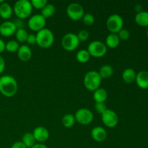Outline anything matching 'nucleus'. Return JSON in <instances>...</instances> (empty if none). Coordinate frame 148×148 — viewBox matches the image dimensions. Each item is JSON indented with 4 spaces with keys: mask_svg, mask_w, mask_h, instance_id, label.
Instances as JSON below:
<instances>
[{
    "mask_svg": "<svg viewBox=\"0 0 148 148\" xmlns=\"http://www.w3.org/2000/svg\"><path fill=\"white\" fill-rule=\"evenodd\" d=\"M18 84L14 77L10 75H4L0 77V92L7 98L13 97L17 92Z\"/></svg>",
    "mask_w": 148,
    "mask_h": 148,
    "instance_id": "1",
    "label": "nucleus"
},
{
    "mask_svg": "<svg viewBox=\"0 0 148 148\" xmlns=\"http://www.w3.org/2000/svg\"><path fill=\"white\" fill-rule=\"evenodd\" d=\"M33 9L30 1L18 0L14 3L13 7V13H14L18 19L24 20L30 17Z\"/></svg>",
    "mask_w": 148,
    "mask_h": 148,
    "instance_id": "2",
    "label": "nucleus"
},
{
    "mask_svg": "<svg viewBox=\"0 0 148 148\" xmlns=\"http://www.w3.org/2000/svg\"><path fill=\"white\" fill-rule=\"evenodd\" d=\"M102 82V78L100 76L98 72L89 71L84 77V86L87 90L94 92L100 88Z\"/></svg>",
    "mask_w": 148,
    "mask_h": 148,
    "instance_id": "3",
    "label": "nucleus"
},
{
    "mask_svg": "<svg viewBox=\"0 0 148 148\" xmlns=\"http://www.w3.org/2000/svg\"><path fill=\"white\" fill-rule=\"evenodd\" d=\"M54 42V36L51 30L43 28L36 34V43L42 49H49Z\"/></svg>",
    "mask_w": 148,
    "mask_h": 148,
    "instance_id": "4",
    "label": "nucleus"
},
{
    "mask_svg": "<svg viewBox=\"0 0 148 148\" xmlns=\"http://www.w3.org/2000/svg\"><path fill=\"white\" fill-rule=\"evenodd\" d=\"M88 51L90 56L95 58H101L105 56L108 48L104 43L100 40H93L90 42L88 46Z\"/></svg>",
    "mask_w": 148,
    "mask_h": 148,
    "instance_id": "5",
    "label": "nucleus"
},
{
    "mask_svg": "<svg viewBox=\"0 0 148 148\" xmlns=\"http://www.w3.org/2000/svg\"><path fill=\"white\" fill-rule=\"evenodd\" d=\"M124 20L121 16L118 14H113L106 20V27L110 33H117L123 28Z\"/></svg>",
    "mask_w": 148,
    "mask_h": 148,
    "instance_id": "6",
    "label": "nucleus"
},
{
    "mask_svg": "<svg viewBox=\"0 0 148 148\" xmlns=\"http://www.w3.org/2000/svg\"><path fill=\"white\" fill-rule=\"evenodd\" d=\"M79 40L77 34L73 33H68L63 36L62 39V46L65 51H73L78 48Z\"/></svg>",
    "mask_w": 148,
    "mask_h": 148,
    "instance_id": "7",
    "label": "nucleus"
},
{
    "mask_svg": "<svg viewBox=\"0 0 148 148\" xmlns=\"http://www.w3.org/2000/svg\"><path fill=\"white\" fill-rule=\"evenodd\" d=\"M66 14L72 20L78 21L82 19L85 14V10L81 4L78 3H71L66 8Z\"/></svg>",
    "mask_w": 148,
    "mask_h": 148,
    "instance_id": "8",
    "label": "nucleus"
},
{
    "mask_svg": "<svg viewBox=\"0 0 148 148\" xmlns=\"http://www.w3.org/2000/svg\"><path fill=\"white\" fill-rule=\"evenodd\" d=\"M75 118L77 122L82 125H88L93 121L94 116L92 111L88 108H79L76 111Z\"/></svg>",
    "mask_w": 148,
    "mask_h": 148,
    "instance_id": "9",
    "label": "nucleus"
},
{
    "mask_svg": "<svg viewBox=\"0 0 148 148\" xmlns=\"http://www.w3.org/2000/svg\"><path fill=\"white\" fill-rule=\"evenodd\" d=\"M46 23V19H45L40 14H36L31 16L29 18L28 27L34 32H38L45 28Z\"/></svg>",
    "mask_w": 148,
    "mask_h": 148,
    "instance_id": "10",
    "label": "nucleus"
},
{
    "mask_svg": "<svg viewBox=\"0 0 148 148\" xmlns=\"http://www.w3.org/2000/svg\"><path fill=\"white\" fill-rule=\"evenodd\" d=\"M101 119L104 125L108 128H114L116 127L119 123V117L116 113L111 109H107L101 114Z\"/></svg>",
    "mask_w": 148,
    "mask_h": 148,
    "instance_id": "11",
    "label": "nucleus"
},
{
    "mask_svg": "<svg viewBox=\"0 0 148 148\" xmlns=\"http://www.w3.org/2000/svg\"><path fill=\"white\" fill-rule=\"evenodd\" d=\"M17 28L14 23L12 21H4L0 25V34L4 37H10L15 34Z\"/></svg>",
    "mask_w": 148,
    "mask_h": 148,
    "instance_id": "12",
    "label": "nucleus"
},
{
    "mask_svg": "<svg viewBox=\"0 0 148 148\" xmlns=\"http://www.w3.org/2000/svg\"><path fill=\"white\" fill-rule=\"evenodd\" d=\"M33 134L36 142L43 143L46 142L49 137V132L44 127H37L34 129Z\"/></svg>",
    "mask_w": 148,
    "mask_h": 148,
    "instance_id": "13",
    "label": "nucleus"
},
{
    "mask_svg": "<svg viewBox=\"0 0 148 148\" xmlns=\"http://www.w3.org/2000/svg\"><path fill=\"white\" fill-rule=\"evenodd\" d=\"M91 137L98 143H101L106 140L107 138V132L105 129L102 127H95L91 130Z\"/></svg>",
    "mask_w": 148,
    "mask_h": 148,
    "instance_id": "14",
    "label": "nucleus"
},
{
    "mask_svg": "<svg viewBox=\"0 0 148 148\" xmlns=\"http://www.w3.org/2000/svg\"><path fill=\"white\" fill-rule=\"evenodd\" d=\"M135 82L137 86L143 90L148 89V72L143 70L139 72L136 76Z\"/></svg>",
    "mask_w": 148,
    "mask_h": 148,
    "instance_id": "15",
    "label": "nucleus"
},
{
    "mask_svg": "<svg viewBox=\"0 0 148 148\" xmlns=\"http://www.w3.org/2000/svg\"><path fill=\"white\" fill-rule=\"evenodd\" d=\"M17 56L19 59L22 62H27L32 57V51L27 45H22L20 46L17 51Z\"/></svg>",
    "mask_w": 148,
    "mask_h": 148,
    "instance_id": "16",
    "label": "nucleus"
},
{
    "mask_svg": "<svg viewBox=\"0 0 148 148\" xmlns=\"http://www.w3.org/2000/svg\"><path fill=\"white\" fill-rule=\"evenodd\" d=\"M13 14V8L9 3L3 2L0 4V17L4 20H9Z\"/></svg>",
    "mask_w": 148,
    "mask_h": 148,
    "instance_id": "17",
    "label": "nucleus"
},
{
    "mask_svg": "<svg viewBox=\"0 0 148 148\" xmlns=\"http://www.w3.org/2000/svg\"><path fill=\"white\" fill-rule=\"evenodd\" d=\"M120 43V39L116 33H109L106 38V46L110 49H116Z\"/></svg>",
    "mask_w": 148,
    "mask_h": 148,
    "instance_id": "18",
    "label": "nucleus"
},
{
    "mask_svg": "<svg viewBox=\"0 0 148 148\" xmlns=\"http://www.w3.org/2000/svg\"><path fill=\"white\" fill-rule=\"evenodd\" d=\"M137 73L134 69L132 68H127L122 72V79L124 82L127 84H131L135 81Z\"/></svg>",
    "mask_w": 148,
    "mask_h": 148,
    "instance_id": "19",
    "label": "nucleus"
},
{
    "mask_svg": "<svg viewBox=\"0 0 148 148\" xmlns=\"http://www.w3.org/2000/svg\"><path fill=\"white\" fill-rule=\"evenodd\" d=\"M92 96L95 103H105L108 98V92L104 88H99L94 91Z\"/></svg>",
    "mask_w": 148,
    "mask_h": 148,
    "instance_id": "20",
    "label": "nucleus"
},
{
    "mask_svg": "<svg viewBox=\"0 0 148 148\" xmlns=\"http://www.w3.org/2000/svg\"><path fill=\"white\" fill-rule=\"evenodd\" d=\"M135 23L141 27L148 26V12L142 11L136 14L134 17Z\"/></svg>",
    "mask_w": 148,
    "mask_h": 148,
    "instance_id": "21",
    "label": "nucleus"
},
{
    "mask_svg": "<svg viewBox=\"0 0 148 148\" xmlns=\"http://www.w3.org/2000/svg\"><path fill=\"white\" fill-rule=\"evenodd\" d=\"M114 72V69L111 65L105 64L100 68V70L98 72L100 76L102 79H108L111 77Z\"/></svg>",
    "mask_w": 148,
    "mask_h": 148,
    "instance_id": "22",
    "label": "nucleus"
},
{
    "mask_svg": "<svg viewBox=\"0 0 148 148\" xmlns=\"http://www.w3.org/2000/svg\"><path fill=\"white\" fill-rule=\"evenodd\" d=\"M22 143L25 145L27 148H31L34 145H36V140L34 138L33 133L27 132L22 137Z\"/></svg>",
    "mask_w": 148,
    "mask_h": 148,
    "instance_id": "23",
    "label": "nucleus"
},
{
    "mask_svg": "<svg viewBox=\"0 0 148 148\" xmlns=\"http://www.w3.org/2000/svg\"><path fill=\"white\" fill-rule=\"evenodd\" d=\"M76 120H75V115L72 114H66L63 116L62 119V125L66 128H71L75 125Z\"/></svg>",
    "mask_w": 148,
    "mask_h": 148,
    "instance_id": "24",
    "label": "nucleus"
},
{
    "mask_svg": "<svg viewBox=\"0 0 148 148\" xmlns=\"http://www.w3.org/2000/svg\"><path fill=\"white\" fill-rule=\"evenodd\" d=\"M55 12H56V7H55V6L52 4H49L48 3L41 10V14H40L45 19H46L52 17L54 14Z\"/></svg>",
    "mask_w": 148,
    "mask_h": 148,
    "instance_id": "25",
    "label": "nucleus"
},
{
    "mask_svg": "<svg viewBox=\"0 0 148 148\" xmlns=\"http://www.w3.org/2000/svg\"><path fill=\"white\" fill-rule=\"evenodd\" d=\"M90 57L91 56L90 55L89 52L88 51V50H85V49H81L76 54V59L77 62L82 64H85L89 62Z\"/></svg>",
    "mask_w": 148,
    "mask_h": 148,
    "instance_id": "26",
    "label": "nucleus"
},
{
    "mask_svg": "<svg viewBox=\"0 0 148 148\" xmlns=\"http://www.w3.org/2000/svg\"><path fill=\"white\" fill-rule=\"evenodd\" d=\"M27 36H28V33L25 29H18L15 33V37L18 43H25Z\"/></svg>",
    "mask_w": 148,
    "mask_h": 148,
    "instance_id": "27",
    "label": "nucleus"
},
{
    "mask_svg": "<svg viewBox=\"0 0 148 148\" xmlns=\"http://www.w3.org/2000/svg\"><path fill=\"white\" fill-rule=\"evenodd\" d=\"M19 48H20L19 43L17 40H10L5 45V50L10 52V53H15V52H17Z\"/></svg>",
    "mask_w": 148,
    "mask_h": 148,
    "instance_id": "28",
    "label": "nucleus"
},
{
    "mask_svg": "<svg viewBox=\"0 0 148 148\" xmlns=\"http://www.w3.org/2000/svg\"><path fill=\"white\" fill-rule=\"evenodd\" d=\"M82 20L84 24L88 26L92 25L95 23V17L90 13H85Z\"/></svg>",
    "mask_w": 148,
    "mask_h": 148,
    "instance_id": "29",
    "label": "nucleus"
},
{
    "mask_svg": "<svg viewBox=\"0 0 148 148\" xmlns=\"http://www.w3.org/2000/svg\"><path fill=\"white\" fill-rule=\"evenodd\" d=\"M30 3L33 8L36 10H42L48 4L46 0H31Z\"/></svg>",
    "mask_w": 148,
    "mask_h": 148,
    "instance_id": "30",
    "label": "nucleus"
},
{
    "mask_svg": "<svg viewBox=\"0 0 148 148\" xmlns=\"http://www.w3.org/2000/svg\"><path fill=\"white\" fill-rule=\"evenodd\" d=\"M77 36L78 39H79V42H85L86 40H88L89 38L90 34L88 33V30H79V32L77 34Z\"/></svg>",
    "mask_w": 148,
    "mask_h": 148,
    "instance_id": "31",
    "label": "nucleus"
},
{
    "mask_svg": "<svg viewBox=\"0 0 148 148\" xmlns=\"http://www.w3.org/2000/svg\"><path fill=\"white\" fill-rule=\"evenodd\" d=\"M117 35H118L120 40H124V41L128 40L130 37V31H129L128 30H127V29L124 28L121 29V30L117 33Z\"/></svg>",
    "mask_w": 148,
    "mask_h": 148,
    "instance_id": "32",
    "label": "nucleus"
},
{
    "mask_svg": "<svg viewBox=\"0 0 148 148\" xmlns=\"http://www.w3.org/2000/svg\"><path fill=\"white\" fill-rule=\"evenodd\" d=\"M107 109L108 108H107V106L105 103H95V110L98 114H103Z\"/></svg>",
    "mask_w": 148,
    "mask_h": 148,
    "instance_id": "33",
    "label": "nucleus"
},
{
    "mask_svg": "<svg viewBox=\"0 0 148 148\" xmlns=\"http://www.w3.org/2000/svg\"><path fill=\"white\" fill-rule=\"evenodd\" d=\"M26 43H28L29 45L36 44V35L33 34V33L28 34L27 40H26Z\"/></svg>",
    "mask_w": 148,
    "mask_h": 148,
    "instance_id": "34",
    "label": "nucleus"
},
{
    "mask_svg": "<svg viewBox=\"0 0 148 148\" xmlns=\"http://www.w3.org/2000/svg\"><path fill=\"white\" fill-rule=\"evenodd\" d=\"M13 23H14V25H15L17 30H18V29H24L25 24H24V22H23V20L17 19V20H16L15 21H14Z\"/></svg>",
    "mask_w": 148,
    "mask_h": 148,
    "instance_id": "35",
    "label": "nucleus"
},
{
    "mask_svg": "<svg viewBox=\"0 0 148 148\" xmlns=\"http://www.w3.org/2000/svg\"><path fill=\"white\" fill-rule=\"evenodd\" d=\"M11 148H27L24 144L21 141H17L13 143L12 145L11 146Z\"/></svg>",
    "mask_w": 148,
    "mask_h": 148,
    "instance_id": "36",
    "label": "nucleus"
},
{
    "mask_svg": "<svg viewBox=\"0 0 148 148\" xmlns=\"http://www.w3.org/2000/svg\"><path fill=\"white\" fill-rule=\"evenodd\" d=\"M4 69H5V61L4 58L0 55V75L4 72Z\"/></svg>",
    "mask_w": 148,
    "mask_h": 148,
    "instance_id": "37",
    "label": "nucleus"
},
{
    "mask_svg": "<svg viewBox=\"0 0 148 148\" xmlns=\"http://www.w3.org/2000/svg\"><path fill=\"white\" fill-rule=\"evenodd\" d=\"M5 45L6 43H4V40L0 38V54L1 53H3L4 51V50H5Z\"/></svg>",
    "mask_w": 148,
    "mask_h": 148,
    "instance_id": "38",
    "label": "nucleus"
},
{
    "mask_svg": "<svg viewBox=\"0 0 148 148\" xmlns=\"http://www.w3.org/2000/svg\"><path fill=\"white\" fill-rule=\"evenodd\" d=\"M31 148H48V147L43 143H36Z\"/></svg>",
    "mask_w": 148,
    "mask_h": 148,
    "instance_id": "39",
    "label": "nucleus"
},
{
    "mask_svg": "<svg viewBox=\"0 0 148 148\" xmlns=\"http://www.w3.org/2000/svg\"><path fill=\"white\" fill-rule=\"evenodd\" d=\"M134 10L137 12V13L143 11V6L141 4H136L135 7H134Z\"/></svg>",
    "mask_w": 148,
    "mask_h": 148,
    "instance_id": "40",
    "label": "nucleus"
},
{
    "mask_svg": "<svg viewBox=\"0 0 148 148\" xmlns=\"http://www.w3.org/2000/svg\"><path fill=\"white\" fill-rule=\"evenodd\" d=\"M147 37H148V28H147Z\"/></svg>",
    "mask_w": 148,
    "mask_h": 148,
    "instance_id": "41",
    "label": "nucleus"
}]
</instances>
